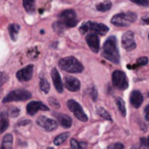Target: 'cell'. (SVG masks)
Returning a JSON list of instances; mask_svg holds the SVG:
<instances>
[{"instance_id":"cell-30","label":"cell","mask_w":149,"mask_h":149,"mask_svg":"<svg viewBox=\"0 0 149 149\" xmlns=\"http://www.w3.org/2000/svg\"><path fill=\"white\" fill-rule=\"evenodd\" d=\"M132 2L138 4L141 6H148L149 5V0H131Z\"/></svg>"},{"instance_id":"cell-2","label":"cell","mask_w":149,"mask_h":149,"mask_svg":"<svg viewBox=\"0 0 149 149\" xmlns=\"http://www.w3.org/2000/svg\"><path fill=\"white\" fill-rule=\"evenodd\" d=\"M59 66L63 71L70 74H78L83 71V66L74 56H67L59 60Z\"/></svg>"},{"instance_id":"cell-24","label":"cell","mask_w":149,"mask_h":149,"mask_svg":"<svg viewBox=\"0 0 149 149\" xmlns=\"http://www.w3.org/2000/svg\"><path fill=\"white\" fill-rule=\"evenodd\" d=\"M69 137V133H62L60 135H58L57 137L54 139V144L56 146H59L61 144H63L67 140V138Z\"/></svg>"},{"instance_id":"cell-20","label":"cell","mask_w":149,"mask_h":149,"mask_svg":"<svg viewBox=\"0 0 149 149\" xmlns=\"http://www.w3.org/2000/svg\"><path fill=\"white\" fill-rule=\"evenodd\" d=\"M13 144V137L11 134H7L3 137L1 144V149H10Z\"/></svg>"},{"instance_id":"cell-3","label":"cell","mask_w":149,"mask_h":149,"mask_svg":"<svg viewBox=\"0 0 149 149\" xmlns=\"http://www.w3.org/2000/svg\"><path fill=\"white\" fill-rule=\"evenodd\" d=\"M79 31H80V33L82 35H85L87 33H95L97 35H106L110 31V29L104 24L94 22H86L80 27Z\"/></svg>"},{"instance_id":"cell-17","label":"cell","mask_w":149,"mask_h":149,"mask_svg":"<svg viewBox=\"0 0 149 149\" xmlns=\"http://www.w3.org/2000/svg\"><path fill=\"white\" fill-rule=\"evenodd\" d=\"M9 127V119L7 112H2L0 113V134L4 133Z\"/></svg>"},{"instance_id":"cell-32","label":"cell","mask_w":149,"mask_h":149,"mask_svg":"<svg viewBox=\"0 0 149 149\" xmlns=\"http://www.w3.org/2000/svg\"><path fill=\"white\" fill-rule=\"evenodd\" d=\"M108 148H109V149H116V148H119V149H123V148H124V144H121V143L111 144V145L109 146Z\"/></svg>"},{"instance_id":"cell-33","label":"cell","mask_w":149,"mask_h":149,"mask_svg":"<svg viewBox=\"0 0 149 149\" xmlns=\"http://www.w3.org/2000/svg\"><path fill=\"white\" fill-rule=\"evenodd\" d=\"M49 102H50V103H51L53 106H56L57 108H58V107H60L59 102H58L56 99H54V98H50V99H49Z\"/></svg>"},{"instance_id":"cell-15","label":"cell","mask_w":149,"mask_h":149,"mask_svg":"<svg viewBox=\"0 0 149 149\" xmlns=\"http://www.w3.org/2000/svg\"><path fill=\"white\" fill-rule=\"evenodd\" d=\"M51 77H52V80H53L55 89L57 90L58 93H62L63 88H64V84H63L62 79H61V76H60L59 72H58V70L56 68H54L53 70H52Z\"/></svg>"},{"instance_id":"cell-10","label":"cell","mask_w":149,"mask_h":149,"mask_svg":"<svg viewBox=\"0 0 149 149\" xmlns=\"http://www.w3.org/2000/svg\"><path fill=\"white\" fill-rule=\"evenodd\" d=\"M122 45L127 51H132L136 48V42L134 38V33L132 31H127L122 37Z\"/></svg>"},{"instance_id":"cell-31","label":"cell","mask_w":149,"mask_h":149,"mask_svg":"<svg viewBox=\"0 0 149 149\" xmlns=\"http://www.w3.org/2000/svg\"><path fill=\"white\" fill-rule=\"evenodd\" d=\"M9 114L11 115V117H18V114H19V109H18L17 107H12L11 110L9 112Z\"/></svg>"},{"instance_id":"cell-38","label":"cell","mask_w":149,"mask_h":149,"mask_svg":"<svg viewBox=\"0 0 149 149\" xmlns=\"http://www.w3.org/2000/svg\"><path fill=\"white\" fill-rule=\"evenodd\" d=\"M148 37H149V35H148Z\"/></svg>"},{"instance_id":"cell-6","label":"cell","mask_w":149,"mask_h":149,"mask_svg":"<svg viewBox=\"0 0 149 149\" xmlns=\"http://www.w3.org/2000/svg\"><path fill=\"white\" fill-rule=\"evenodd\" d=\"M59 18H60V22L66 28H73L78 23L77 14L73 9H66L64 11H62L59 16Z\"/></svg>"},{"instance_id":"cell-14","label":"cell","mask_w":149,"mask_h":149,"mask_svg":"<svg viewBox=\"0 0 149 149\" xmlns=\"http://www.w3.org/2000/svg\"><path fill=\"white\" fill-rule=\"evenodd\" d=\"M64 86L67 90L71 92H76L80 89V82L77 78L67 76L64 78Z\"/></svg>"},{"instance_id":"cell-4","label":"cell","mask_w":149,"mask_h":149,"mask_svg":"<svg viewBox=\"0 0 149 149\" xmlns=\"http://www.w3.org/2000/svg\"><path fill=\"white\" fill-rule=\"evenodd\" d=\"M137 18V14L135 12L127 11V12H121L116 16H113L112 24L116 27H128L134 23Z\"/></svg>"},{"instance_id":"cell-19","label":"cell","mask_w":149,"mask_h":149,"mask_svg":"<svg viewBox=\"0 0 149 149\" xmlns=\"http://www.w3.org/2000/svg\"><path fill=\"white\" fill-rule=\"evenodd\" d=\"M19 30H20L19 25H17V24L9 25V27H8V32H9L10 38H11L12 41H15V40L17 39V35H18Z\"/></svg>"},{"instance_id":"cell-8","label":"cell","mask_w":149,"mask_h":149,"mask_svg":"<svg viewBox=\"0 0 149 149\" xmlns=\"http://www.w3.org/2000/svg\"><path fill=\"white\" fill-rule=\"evenodd\" d=\"M112 81L115 87L120 90H126L128 88V85H129L125 73H123L122 71H115L113 73Z\"/></svg>"},{"instance_id":"cell-18","label":"cell","mask_w":149,"mask_h":149,"mask_svg":"<svg viewBox=\"0 0 149 149\" xmlns=\"http://www.w3.org/2000/svg\"><path fill=\"white\" fill-rule=\"evenodd\" d=\"M58 121L63 128L68 129L72 126V119L67 114H59L58 115Z\"/></svg>"},{"instance_id":"cell-9","label":"cell","mask_w":149,"mask_h":149,"mask_svg":"<svg viewBox=\"0 0 149 149\" xmlns=\"http://www.w3.org/2000/svg\"><path fill=\"white\" fill-rule=\"evenodd\" d=\"M37 124L42 127L44 130L47 132L55 131L58 128V123L53 119H49V117H45V115H41L37 119Z\"/></svg>"},{"instance_id":"cell-12","label":"cell","mask_w":149,"mask_h":149,"mask_svg":"<svg viewBox=\"0 0 149 149\" xmlns=\"http://www.w3.org/2000/svg\"><path fill=\"white\" fill-rule=\"evenodd\" d=\"M33 64H29L26 68L19 70L16 73V78L19 82H28L33 78Z\"/></svg>"},{"instance_id":"cell-21","label":"cell","mask_w":149,"mask_h":149,"mask_svg":"<svg viewBox=\"0 0 149 149\" xmlns=\"http://www.w3.org/2000/svg\"><path fill=\"white\" fill-rule=\"evenodd\" d=\"M24 9L28 12H33L36 9V0H22Z\"/></svg>"},{"instance_id":"cell-34","label":"cell","mask_w":149,"mask_h":149,"mask_svg":"<svg viewBox=\"0 0 149 149\" xmlns=\"http://www.w3.org/2000/svg\"><path fill=\"white\" fill-rule=\"evenodd\" d=\"M142 22H143L144 24L149 25V12L148 13H145L143 16H142Z\"/></svg>"},{"instance_id":"cell-35","label":"cell","mask_w":149,"mask_h":149,"mask_svg":"<svg viewBox=\"0 0 149 149\" xmlns=\"http://www.w3.org/2000/svg\"><path fill=\"white\" fill-rule=\"evenodd\" d=\"M144 113H145V119L146 121L149 123V104L145 107V109H144Z\"/></svg>"},{"instance_id":"cell-7","label":"cell","mask_w":149,"mask_h":149,"mask_svg":"<svg viewBox=\"0 0 149 149\" xmlns=\"http://www.w3.org/2000/svg\"><path fill=\"white\" fill-rule=\"evenodd\" d=\"M67 107H68L69 110L75 115V117H76L77 119H79V121H87V115L83 112L82 107H81V105L78 102H76L73 99H69L68 101H67Z\"/></svg>"},{"instance_id":"cell-11","label":"cell","mask_w":149,"mask_h":149,"mask_svg":"<svg viewBox=\"0 0 149 149\" xmlns=\"http://www.w3.org/2000/svg\"><path fill=\"white\" fill-rule=\"evenodd\" d=\"M40 110L48 112V110H50V108L41 101H31L26 105V112L30 115H35Z\"/></svg>"},{"instance_id":"cell-1","label":"cell","mask_w":149,"mask_h":149,"mask_svg":"<svg viewBox=\"0 0 149 149\" xmlns=\"http://www.w3.org/2000/svg\"><path fill=\"white\" fill-rule=\"evenodd\" d=\"M102 56L113 64H118L120 62V53L117 46V39L115 36H111L106 40L102 46Z\"/></svg>"},{"instance_id":"cell-29","label":"cell","mask_w":149,"mask_h":149,"mask_svg":"<svg viewBox=\"0 0 149 149\" xmlns=\"http://www.w3.org/2000/svg\"><path fill=\"white\" fill-rule=\"evenodd\" d=\"M8 80V76L5 74V73H3L2 71H0V86H3L4 83H6Z\"/></svg>"},{"instance_id":"cell-23","label":"cell","mask_w":149,"mask_h":149,"mask_svg":"<svg viewBox=\"0 0 149 149\" xmlns=\"http://www.w3.org/2000/svg\"><path fill=\"white\" fill-rule=\"evenodd\" d=\"M112 8V2L111 1H104L102 3L97 4L96 5V9L98 11H102V12H104V11H108Z\"/></svg>"},{"instance_id":"cell-16","label":"cell","mask_w":149,"mask_h":149,"mask_svg":"<svg viewBox=\"0 0 149 149\" xmlns=\"http://www.w3.org/2000/svg\"><path fill=\"white\" fill-rule=\"evenodd\" d=\"M130 102L135 108H139L143 102V95L141 94V92L134 90L130 95Z\"/></svg>"},{"instance_id":"cell-13","label":"cell","mask_w":149,"mask_h":149,"mask_svg":"<svg viewBox=\"0 0 149 149\" xmlns=\"http://www.w3.org/2000/svg\"><path fill=\"white\" fill-rule=\"evenodd\" d=\"M87 45L89 46V48L91 49V51H93L94 53H97L100 51V38L98 35L95 33H88L85 37Z\"/></svg>"},{"instance_id":"cell-36","label":"cell","mask_w":149,"mask_h":149,"mask_svg":"<svg viewBox=\"0 0 149 149\" xmlns=\"http://www.w3.org/2000/svg\"><path fill=\"white\" fill-rule=\"evenodd\" d=\"M141 142H142V144H143V145L146 146V147H149V136H148L147 139H145V138H142Z\"/></svg>"},{"instance_id":"cell-25","label":"cell","mask_w":149,"mask_h":149,"mask_svg":"<svg viewBox=\"0 0 149 149\" xmlns=\"http://www.w3.org/2000/svg\"><path fill=\"white\" fill-rule=\"evenodd\" d=\"M40 89H41L44 93H49L50 84L47 79H45V78H41V79H40Z\"/></svg>"},{"instance_id":"cell-5","label":"cell","mask_w":149,"mask_h":149,"mask_svg":"<svg viewBox=\"0 0 149 149\" xmlns=\"http://www.w3.org/2000/svg\"><path fill=\"white\" fill-rule=\"evenodd\" d=\"M33 97V94L30 91L24 89H15L10 91L5 97L3 98L2 102L7 103V102H13V101H26Z\"/></svg>"},{"instance_id":"cell-22","label":"cell","mask_w":149,"mask_h":149,"mask_svg":"<svg viewBox=\"0 0 149 149\" xmlns=\"http://www.w3.org/2000/svg\"><path fill=\"white\" fill-rule=\"evenodd\" d=\"M116 103H117V106H118L120 112H121V114L123 115V117H126V113H127V112H126L125 101H124L121 97H117L116 98Z\"/></svg>"},{"instance_id":"cell-37","label":"cell","mask_w":149,"mask_h":149,"mask_svg":"<svg viewBox=\"0 0 149 149\" xmlns=\"http://www.w3.org/2000/svg\"><path fill=\"white\" fill-rule=\"evenodd\" d=\"M1 88H2V87L0 86V94H1Z\"/></svg>"},{"instance_id":"cell-27","label":"cell","mask_w":149,"mask_h":149,"mask_svg":"<svg viewBox=\"0 0 149 149\" xmlns=\"http://www.w3.org/2000/svg\"><path fill=\"white\" fill-rule=\"evenodd\" d=\"M148 64V58L147 57H140L137 59V62H136L134 66H128L129 68H136L138 66H146Z\"/></svg>"},{"instance_id":"cell-28","label":"cell","mask_w":149,"mask_h":149,"mask_svg":"<svg viewBox=\"0 0 149 149\" xmlns=\"http://www.w3.org/2000/svg\"><path fill=\"white\" fill-rule=\"evenodd\" d=\"M70 146H71L72 148L79 149V148H81V147H85V146H86V144L80 143V142H78L76 139H71V141H70Z\"/></svg>"},{"instance_id":"cell-26","label":"cell","mask_w":149,"mask_h":149,"mask_svg":"<svg viewBox=\"0 0 149 149\" xmlns=\"http://www.w3.org/2000/svg\"><path fill=\"white\" fill-rule=\"evenodd\" d=\"M96 112H97V114L100 115V117H102V119H108V121H112V117H111L110 113L107 112L104 107H98L97 109H96Z\"/></svg>"}]
</instances>
